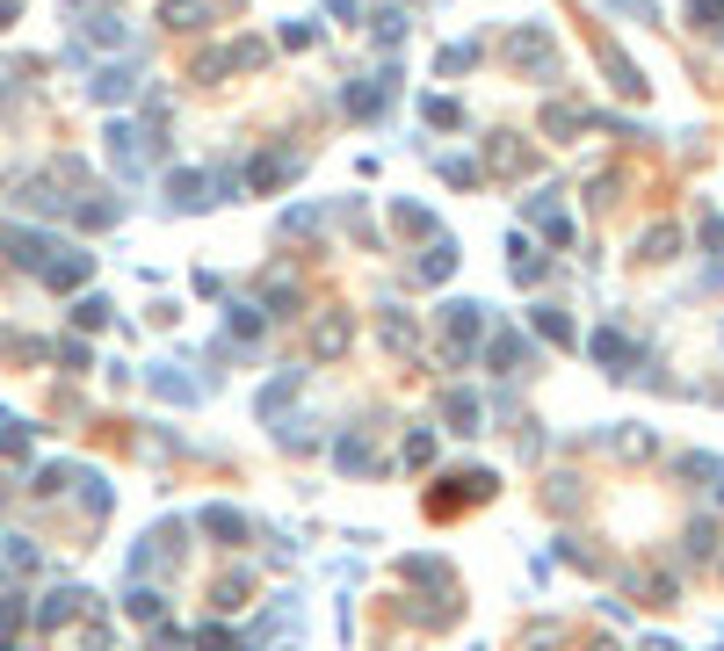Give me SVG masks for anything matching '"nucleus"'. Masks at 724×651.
Returning a JSON list of instances; mask_svg holds the SVG:
<instances>
[{"instance_id":"nucleus-1","label":"nucleus","mask_w":724,"mask_h":651,"mask_svg":"<svg viewBox=\"0 0 724 651\" xmlns=\"http://www.w3.org/2000/svg\"><path fill=\"white\" fill-rule=\"evenodd\" d=\"M500 58H507L515 73H529V80H558V37H551V29H536V22L507 29V37H500Z\"/></svg>"},{"instance_id":"nucleus-2","label":"nucleus","mask_w":724,"mask_h":651,"mask_svg":"<svg viewBox=\"0 0 724 651\" xmlns=\"http://www.w3.org/2000/svg\"><path fill=\"white\" fill-rule=\"evenodd\" d=\"M493 492H500V478H493V471H457V478H435L428 514H457V507H471V500H493Z\"/></svg>"},{"instance_id":"nucleus-3","label":"nucleus","mask_w":724,"mask_h":651,"mask_svg":"<svg viewBox=\"0 0 724 651\" xmlns=\"http://www.w3.org/2000/svg\"><path fill=\"white\" fill-rule=\"evenodd\" d=\"M391 102H399V73H391V66H384V73H370V80H355L348 95H341V109H348V116H362V123L384 116Z\"/></svg>"},{"instance_id":"nucleus-4","label":"nucleus","mask_w":724,"mask_h":651,"mask_svg":"<svg viewBox=\"0 0 724 651\" xmlns=\"http://www.w3.org/2000/svg\"><path fill=\"white\" fill-rule=\"evenodd\" d=\"M442 326H449V362H464L471 340H478V326H486V304H478V297H449V304H442Z\"/></svg>"},{"instance_id":"nucleus-5","label":"nucleus","mask_w":724,"mask_h":651,"mask_svg":"<svg viewBox=\"0 0 724 651\" xmlns=\"http://www.w3.org/2000/svg\"><path fill=\"white\" fill-rule=\"evenodd\" d=\"M587 348H594V362H601V369H609V377H638V348H630V333H616V326H601V333L587 340Z\"/></svg>"},{"instance_id":"nucleus-6","label":"nucleus","mask_w":724,"mask_h":651,"mask_svg":"<svg viewBox=\"0 0 724 651\" xmlns=\"http://www.w3.org/2000/svg\"><path fill=\"white\" fill-rule=\"evenodd\" d=\"M297 174H305V160H297V152H261V160L247 167V181H254V189L261 196H276V189H290V181Z\"/></svg>"},{"instance_id":"nucleus-7","label":"nucleus","mask_w":724,"mask_h":651,"mask_svg":"<svg viewBox=\"0 0 724 651\" xmlns=\"http://www.w3.org/2000/svg\"><path fill=\"white\" fill-rule=\"evenodd\" d=\"M87 268H95V254H73V246H58V254L37 268L51 290H73V283H87Z\"/></svg>"},{"instance_id":"nucleus-8","label":"nucleus","mask_w":724,"mask_h":651,"mask_svg":"<svg viewBox=\"0 0 724 651\" xmlns=\"http://www.w3.org/2000/svg\"><path fill=\"white\" fill-rule=\"evenodd\" d=\"M297 391H305V369H283V377H276V384H261V398H254V413H261V420H276V413L290 406V398H297Z\"/></svg>"},{"instance_id":"nucleus-9","label":"nucleus","mask_w":724,"mask_h":651,"mask_svg":"<svg viewBox=\"0 0 724 651\" xmlns=\"http://www.w3.org/2000/svg\"><path fill=\"white\" fill-rule=\"evenodd\" d=\"M442 420H449V434H478V427H486V406H478L471 391H449L442 398Z\"/></svg>"},{"instance_id":"nucleus-10","label":"nucleus","mask_w":724,"mask_h":651,"mask_svg":"<svg viewBox=\"0 0 724 651\" xmlns=\"http://www.w3.org/2000/svg\"><path fill=\"white\" fill-rule=\"evenodd\" d=\"M102 138H109V160L124 167V174H145V152H138V131H131V123H109Z\"/></svg>"},{"instance_id":"nucleus-11","label":"nucleus","mask_w":724,"mask_h":651,"mask_svg":"<svg viewBox=\"0 0 724 651\" xmlns=\"http://www.w3.org/2000/svg\"><path fill=\"white\" fill-rule=\"evenodd\" d=\"M203 536H218V543H247L254 529H247V514H239V507H203Z\"/></svg>"},{"instance_id":"nucleus-12","label":"nucleus","mask_w":724,"mask_h":651,"mask_svg":"<svg viewBox=\"0 0 724 651\" xmlns=\"http://www.w3.org/2000/svg\"><path fill=\"white\" fill-rule=\"evenodd\" d=\"M529 225H543V239H551V246H565V239H572V217H565L551 196H529Z\"/></svg>"},{"instance_id":"nucleus-13","label":"nucleus","mask_w":724,"mask_h":651,"mask_svg":"<svg viewBox=\"0 0 724 651\" xmlns=\"http://www.w3.org/2000/svg\"><path fill=\"white\" fill-rule=\"evenodd\" d=\"M449 275H457V239L442 232V239L428 246V261H420V283H449Z\"/></svg>"},{"instance_id":"nucleus-14","label":"nucleus","mask_w":724,"mask_h":651,"mask_svg":"<svg viewBox=\"0 0 724 651\" xmlns=\"http://www.w3.org/2000/svg\"><path fill=\"white\" fill-rule=\"evenodd\" d=\"M486 362H493V369H507V377H515V369L529 362V348H522V333H493V340H486Z\"/></svg>"},{"instance_id":"nucleus-15","label":"nucleus","mask_w":724,"mask_h":651,"mask_svg":"<svg viewBox=\"0 0 724 651\" xmlns=\"http://www.w3.org/2000/svg\"><path fill=\"white\" fill-rule=\"evenodd\" d=\"M225 326H232L239 340H261V333H268V304H225Z\"/></svg>"},{"instance_id":"nucleus-16","label":"nucleus","mask_w":724,"mask_h":651,"mask_svg":"<svg viewBox=\"0 0 724 651\" xmlns=\"http://www.w3.org/2000/svg\"><path fill=\"white\" fill-rule=\"evenodd\" d=\"M334 463H341V471H370V463H377L370 434H341V442H334Z\"/></svg>"},{"instance_id":"nucleus-17","label":"nucleus","mask_w":724,"mask_h":651,"mask_svg":"<svg viewBox=\"0 0 724 651\" xmlns=\"http://www.w3.org/2000/svg\"><path fill=\"white\" fill-rule=\"evenodd\" d=\"M203 189H210V181H203V174H189V167H181V174H167V196H174V210H196V203H210Z\"/></svg>"},{"instance_id":"nucleus-18","label":"nucleus","mask_w":724,"mask_h":651,"mask_svg":"<svg viewBox=\"0 0 724 651\" xmlns=\"http://www.w3.org/2000/svg\"><path fill=\"white\" fill-rule=\"evenodd\" d=\"M507 268H515V283H543V254L529 239H507Z\"/></svg>"},{"instance_id":"nucleus-19","label":"nucleus","mask_w":724,"mask_h":651,"mask_svg":"<svg viewBox=\"0 0 724 651\" xmlns=\"http://www.w3.org/2000/svg\"><path fill=\"white\" fill-rule=\"evenodd\" d=\"M536 333H543V340H558V348H572V340H580V326H572L558 304H536Z\"/></svg>"},{"instance_id":"nucleus-20","label":"nucleus","mask_w":724,"mask_h":651,"mask_svg":"<svg viewBox=\"0 0 724 651\" xmlns=\"http://www.w3.org/2000/svg\"><path fill=\"white\" fill-rule=\"evenodd\" d=\"M131 87H138V73H131V66H102V73H95V102H124Z\"/></svg>"},{"instance_id":"nucleus-21","label":"nucleus","mask_w":724,"mask_h":651,"mask_svg":"<svg viewBox=\"0 0 724 651\" xmlns=\"http://www.w3.org/2000/svg\"><path fill=\"white\" fill-rule=\"evenodd\" d=\"M153 391H160V398H174V406H189V398H196V384L181 377L174 362H153Z\"/></svg>"},{"instance_id":"nucleus-22","label":"nucleus","mask_w":724,"mask_h":651,"mask_svg":"<svg viewBox=\"0 0 724 651\" xmlns=\"http://www.w3.org/2000/svg\"><path fill=\"white\" fill-rule=\"evenodd\" d=\"M601 66H609V80L623 87V95H645V73H638V66H630V58H623L616 44H609V51H601Z\"/></svg>"},{"instance_id":"nucleus-23","label":"nucleus","mask_w":724,"mask_h":651,"mask_svg":"<svg viewBox=\"0 0 724 651\" xmlns=\"http://www.w3.org/2000/svg\"><path fill=\"white\" fill-rule=\"evenodd\" d=\"M377 333H384V348H399V355L413 348V319L399 312V304H384V319H377Z\"/></svg>"},{"instance_id":"nucleus-24","label":"nucleus","mask_w":724,"mask_h":651,"mask_svg":"<svg viewBox=\"0 0 724 651\" xmlns=\"http://www.w3.org/2000/svg\"><path fill=\"white\" fill-rule=\"evenodd\" d=\"M87 37L95 44H131V22L124 15H87Z\"/></svg>"},{"instance_id":"nucleus-25","label":"nucleus","mask_w":724,"mask_h":651,"mask_svg":"<svg viewBox=\"0 0 724 651\" xmlns=\"http://www.w3.org/2000/svg\"><path fill=\"white\" fill-rule=\"evenodd\" d=\"M391 225L399 232H435V210L428 203H391Z\"/></svg>"},{"instance_id":"nucleus-26","label":"nucleus","mask_w":724,"mask_h":651,"mask_svg":"<svg viewBox=\"0 0 724 651\" xmlns=\"http://www.w3.org/2000/svg\"><path fill=\"white\" fill-rule=\"evenodd\" d=\"M370 37H377V44L391 51V44L406 37V15H399V8H377V15H370Z\"/></svg>"},{"instance_id":"nucleus-27","label":"nucleus","mask_w":724,"mask_h":651,"mask_svg":"<svg viewBox=\"0 0 724 651\" xmlns=\"http://www.w3.org/2000/svg\"><path fill=\"white\" fill-rule=\"evenodd\" d=\"M674 471H681V478H703V485H717V492H724V463H717V456H681Z\"/></svg>"},{"instance_id":"nucleus-28","label":"nucleus","mask_w":724,"mask_h":651,"mask_svg":"<svg viewBox=\"0 0 724 651\" xmlns=\"http://www.w3.org/2000/svg\"><path fill=\"white\" fill-rule=\"evenodd\" d=\"M420 116H428L435 131H457V123H464V109L449 102V95H428V102H420Z\"/></svg>"},{"instance_id":"nucleus-29","label":"nucleus","mask_w":724,"mask_h":651,"mask_svg":"<svg viewBox=\"0 0 724 651\" xmlns=\"http://www.w3.org/2000/svg\"><path fill=\"white\" fill-rule=\"evenodd\" d=\"M435 66H442V73H471V66H478V44H442Z\"/></svg>"},{"instance_id":"nucleus-30","label":"nucleus","mask_w":724,"mask_h":651,"mask_svg":"<svg viewBox=\"0 0 724 651\" xmlns=\"http://www.w3.org/2000/svg\"><path fill=\"white\" fill-rule=\"evenodd\" d=\"M543 123H551V131H558V138H565V131H587V123H594V116H587V109H580V102H565V109H558V102H551V116H543Z\"/></svg>"},{"instance_id":"nucleus-31","label":"nucleus","mask_w":724,"mask_h":651,"mask_svg":"<svg viewBox=\"0 0 724 651\" xmlns=\"http://www.w3.org/2000/svg\"><path fill=\"white\" fill-rule=\"evenodd\" d=\"M667 246L681 254V232H674V225H652V232H645V261H667Z\"/></svg>"},{"instance_id":"nucleus-32","label":"nucleus","mask_w":724,"mask_h":651,"mask_svg":"<svg viewBox=\"0 0 724 651\" xmlns=\"http://www.w3.org/2000/svg\"><path fill=\"white\" fill-rule=\"evenodd\" d=\"M167 22L174 29H203V0H167Z\"/></svg>"},{"instance_id":"nucleus-33","label":"nucleus","mask_w":724,"mask_h":651,"mask_svg":"<svg viewBox=\"0 0 724 651\" xmlns=\"http://www.w3.org/2000/svg\"><path fill=\"white\" fill-rule=\"evenodd\" d=\"M688 22L696 29H724V0H688Z\"/></svg>"},{"instance_id":"nucleus-34","label":"nucleus","mask_w":724,"mask_h":651,"mask_svg":"<svg viewBox=\"0 0 724 651\" xmlns=\"http://www.w3.org/2000/svg\"><path fill=\"white\" fill-rule=\"evenodd\" d=\"M493 167H507V174H522V167H529V145H500V138H493Z\"/></svg>"},{"instance_id":"nucleus-35","label":"nucleus","mask_w":724,"mask_h":651,"mask_svg":"<svg viewBox=\"0 0 724 651\" xmlns=\"http://www.w3.org/2000/svg\"><path fill=\"white\" fill-rule=\"evenodd\" d=\"M73 319H80V326H109V297H80Z\"/></svg>"},{"instance_id":"nucleus-36","label":"nucleus","mask_w":724,"mask_h":651,"mask_svg":"<svg viewBox=\"0 0 724 651\" xmlns=\"http://www.w3.org/2000/svg\"><path fill=\"white\" fill-rule=\"evenodd\" d=\"M276 442H283V449H312V420H283Z\"/></svg>"},{"instance_id":"nucleus-37","label":"nucleus","mask_w":724,"mask_h":651,"mask_svg":"<svg viewBox=\"0 0 724 651\" xmlns=\"http://www.w3.org/2000/svg\"><path fill=\"white\" fill-rule=\"evenodd\" d=\"M442 181H457V189H471V181H478V167H471V160H442Z\"/></svg>"},{"instance_id":"nucleus-38","label":"nucleus","mask_w":724,"mask_h":651,"mask_svg":"<svg viewBox=\"0 0 724 651\" xmlns=\"http://www.w3.org/2000/svg\"><path fill=\"white\" fill-rule=\"evenodd\" d=\"M312 225H319V210H312V203H297V210L283 217V232H312Z\"/></svg>"},{"instance_id":"nucleus-39","label":"nucleus","mask_w":724,"mask_h":651,"mask_svg":"<svg viewBox=\"0 0 724 651\" xmlns=\"http://www.w3.org/2000/svg\"><path fill=\"white\" fill-rule=\"evenodd\" d=\"M609 8H623L630 22H659V8H652V0H609Z\"/></svg>"},{"instance_id":"nucleus-40","label":"nucleus","mask_w":724,"mask_h":651,"mask_svg":"<svg viewBox=\"0 0 724 651\" xmlns=\"http://www.w3.org/2000/svg\"><path fill=\"white\" fill-rule=\"evenodd\" d=\"M131 615L138 623H160V594H131Z\"/></svg>"}]
</instances>
